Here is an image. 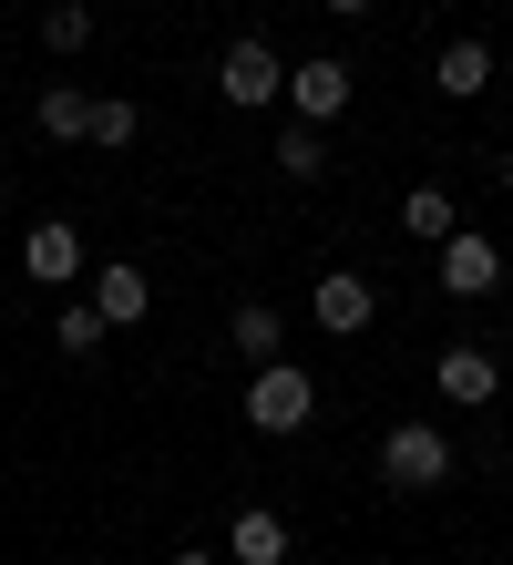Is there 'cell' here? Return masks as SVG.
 I'll use <instances>...</instances> for the list:
<instances>
[{
    "label": "cell",
    "instance_id": "cell-1",
    "mask_svg": "<svg viewBox=\"0 0 513 565\" xmlns=\"http://www.w3.org/2000/svg\"><path fill=\"white\" fill-rule=\"evenodd\" d=\"M381 483L391 493H441L452 483V431L441 422H391L381 431Z\"/></svg>",
    "mask_w": 513,
    "mask_h": 565
},
{
    "label": "cell",
    "instance_id": "cell-2",
    "mask_svg": "<svg viewBox=\"0 0 513 565\" xmlns=\"http://www.w3.org/2000/svg\"><path fill=\"white\" fill-rule=\"evenodd\" d=\"M308 412H319V381H308L298 360H257L247 371V431L288 443V431H308Z\"/></svg>",
    "mask_w": 513,
    "mask_h": 565
},
{
    "label": "cell",
    "instance_id": "cell-3",
    "mask_svg": "<svg viewBox=\"0 0 513 565\" xmlns=\"http://www.w3.org/2000/svg\"><path fill=\"white\" fill-rule=\"evenodd\" d=\"M216 104L236 114H267V104H288V62L257 42V31H236V42L216 52Z\"/></svg>",
    "mask_w": 513,
    "mask_h": 565
},
{
    "label": "cell",
    "instance_id": "cell-4",
    "mask_svg": "<svg viewBox=\"0 0 513 565\" xmlns=\"http://www.w3.org/2000/svg\"><path fill=\"white\" fill-rule=\"evenodd\" d=\"M350 93H360V73H350L339 52L288 62V114H298V124H339V114H350Z\"/></svg>",
    "mask_w": 513,
    "mask_h": 565
},
{
    "label": "cell",
    "instance_id": "cell-5",
    "mask_svg": "<svg viewBox=\"0 0 513 565\" xmlns=\"http://www.w3.org/2000/svg\"><path fill=\"white\" fill-rule=\"evenodd\" d=\"M308 319H319L329 340H360V329L381 319V288H370L360 268H319V288H308Z\"/></svg>",
    "mask_w": 513,
    "mask_h": 565
},
{
    "label": "cell",
    "instance_id": "cell-6",
    "mask_svg": "<svg viewBox=\"0 0 513 565\" xmlns=\"http://www.w3.org/2000/svg\"><path fill=\"white\" fill-rule=\"evenodd\" d=\"M441 288L452 298H493L503 288V247L472 237V226H452V237H441Z\"/></svg>",
    "mask_w": 513,
    "mask_h": 565
},
{
    "label": "cell",
    "instance_id": "cell-7",
    "mask_svg": "<svg viewBox=\"0 0 513 565\" xmlns=\"http://www.w3.org/2000/svg\"><path fill=\"white\" fill-rule=\"evenodd\" d=\"M21 268L42 278V288H73V278H83V226H73V216H42V226L21 237Z\"/></svg>",
    "mask_w": 513,
    "mask_h": 565
},
{
    "label": "cell",
    "instance_id": "cell-8",
    "mask_svg": "<svg viewBox=\"0 0 513 565\" xmlns=\"http://www.w3.org/2000/svg\"><path fill=\"white\" fill-rule=\"evenodd\" d=\"M431 381H441V402L483 412L493 391H503V360H493V350H472V340H452V350H441V371H431Z\"/></svg>",
    "mask_w": 513,
    "mask_h": 565
},
{
    "label": "cell",
    "instance_id": "cell-9",
    "mask_svg": "<svg viewBox=\"0 0 513 565\" xmlns=\"http://www.w3.org/2000/svg\"><path fill=\"white\" fill-rule=\"evenodd\" d=\"M93 309L114 319V329H133V319L154 309V278L133 268V257H114V268H93Z\"/></svg>",
    "mask_w": 513,
    "mask_h": 565
},
{
    "label": "cell",
    "instance_id": "cell-10",
    "mask_svg": "<svg viewBox=\"0 0 513 565\" xmlns=\"http://www.w3.org/2000/svg\"><path fill=\"white\" fill-rule=\"evenodd\" d=\"M226 565H288V524L267 514V504H236V524H226Z\"/></svg>",
    "mask_w": 513,
    "mask_h": 565
},
{
    "label": "cell",
    "instance_id": "cell-11",
    "mask_svg": "<svg viewBox=\"0 0 513 565\" xmlns=\"http://www.w3.org/2000/svg\"><path fill=\"white\" fill-rule=\"evenodd\" d=\"M431 93L441 104H472V93H493V42H452L431 62Z\"/></svg>",
    "mask_w": 513,
    "mask_h": 565
},
{
    "label": "cell",
    "instance_id": "cell-12",
    "mask_svg": "<svg viewBox=\"0 0 513 565\" xmlns=\"http://www.w3.org/2000/svg\"><path fill=\"white\" fill-rule=\"evenodd\" d=\"M278 175L288 185H319L329 175V124H298V114L278 124Z\"/></svg>",
    "mask_w": 513,
    "mask_h": 565
},
{
    "label": "cell",
    "instance_id": "cell-13",
    "mask_svg": "<svg viewBox=\"0 0 513 565\" xmlns=\"http://www.w3.org/2000/svg\"><path fill=\"white\" fill-rule=\"evenodd\" d=\"M83 114H93L83 83H42V104H31V124H42L52 145H83Z\"/></svg>",
    "mask_w": 513,
    "mask_h": 565
},
{
    "label": "cell",
    "instance_id": "cell-14",
    "mask_svg": "<svg viewBox=\"0 0 513 565\" xmlns=\"http://www.w3.org/2000/svg\"><path fill=\"white\" fill-rule=\"evenodd\" d=\"M452 226H462V216H452V195H441V185H410V195H400V237L441 247V237H452Z\"/></svg>",
    "mask_w": 513,
    "mask_h": 565
},
{
    "label": "cell",
    "instance_id": "cell-15",
    "mask_svg": "<svg viewBox=\"0 0 513 565\" xmlns=\"http://www.w3.org/2000/svg\"><path fill=\"white\" fill-rule=\"evenodd\" d=\"M226 340H236V360H247V371H257V360H278V340H288V319H278V309H257V298H247V309L226 319Z\"/></svg>",
    "mask_w": 513,
    "mask_h": 565
},
{
    "label": "cell",
    "instance_id": "cell-16",
    "mask_svg": "<svg viewBox=\"0 0 513 565\" xmlns=\"http://www.w3.org/2000/svg\"><path fill=\"white\" fill-rule=\"evenodd\" d=\"M103 340H114V319H103V309H93V298H73V309H62V319H52V350H62V360H93Z\"/></svg>",
    "mask_w": 513,
    "mask_h": 565
},
{
    "label": "cell",
    "instance_id": "cell-17",
    "mask_svg": "<svg viewBox=\"0 0 513 565\" xmlns=\"http://www.w3.org/2000/svg\"><path fill=\"white\" fill-rule=\"evenodd\" d=\"M133 124H145V114H133L124 93H93V114H83V145H103V154H124V145H133Z\"/></svg>",
    "mask_w": 513,
    "mask_h": 565
},
{
    "label": "cell",
    "instance_id": "cell-18",
    "mask_svg": "<svg viewBox=\"0 0 513 565\" xmlns=\"http://www.w3.org/2000/svg\"><path fill=\"white\" fill-rule=\"evenodd\" d=\"M42 42L52 52H83L93 42V0H52V11H42Z\"/></svg>",
    "mask_w": 513,
    "mask_h": 565
},
{
    "label": "cell",
    "instance_id": "cell-19",
    "mask_svg": "<svg viewBox=\"0 0 513 565\" xmlns=\"http://www.w3.org/2000/svg\"><path fill=\"white\" fill-rule=\"evenodd\" d=\"M329 11H339V21H370V11H381V0H329Z\"/></svg>",
    "mask_w": 513,
    "mask_h": 565
},
{
    "label": "cell",
    "instance_id": "cell-20",
    "mask_svg": "<svg viewBox=\"0 0 513 565\" xmlns=\"http://www.w3.org/2000/svg\"><path fill=\"white\" fill-rule=\"evenodd\" d=\"M164 565H226V555H205V545H185V555H164Z\"/></svg>",
    "mask_w": 513,
    "mask_h": 565
},
{
    "label": "cell",
    "instance_id": "cell-21",
    "mask_svg": "<svg viewBox=\"0 0 513 565\" xmlns=\"http://www.w3.org/2000/svg\"><path fill=\"white\" fill-rule=\"evenodd\" d=\"M0 216H11V185H0Z\"/></svg>",
    "mask_w": 513,
    "mask_h": 565
},
{
    "label": "cell",
    "instance_id": "cell-22",
    "mask_svg": "<svg viewBox=\"0 0 513 565\" xmlns=\"http://www.w3.org/2000/svg\"><path fill=\"white\" fill-rule=\"evenodd\" d=\"M503 185H513V154H503Z\"/></svg>",
    "mask_w": 513,
    "mask_h": 565
}]
</instances>
